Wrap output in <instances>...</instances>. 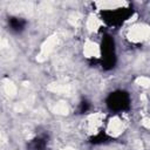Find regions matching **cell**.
Segmentation results:
<instances>
[{"label": "cell", "instance_id": "obj_1", "mask_svg": "<svg viewBox=\"0 0 150 150\" xmlns=\"http://www.w3.org/2000/svg\"><path fill=\"white\" fill-rule=\"evenodd\" d=\"M129 38L134 42H142L150 38V28L143 25L134 26L129 30Z\"/></svg>", "mask_w": 150, "mask_h": 150}]
</instances>
